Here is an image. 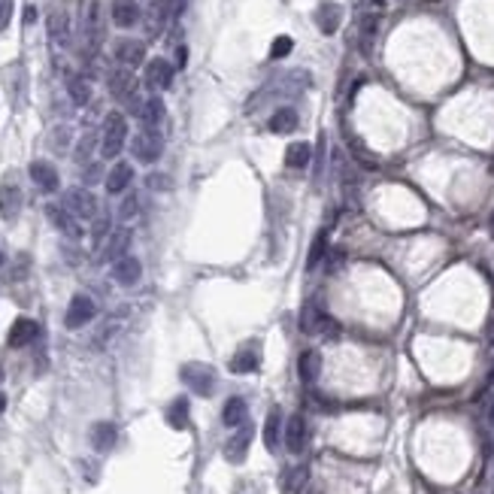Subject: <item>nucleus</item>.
Instances as JSON below:
<instances>
[{
  "mask_svg": "<svg viewBox=\"0 0 494 494\" xmlns=\"http://www.w3.org/2000/svg\"><path fill=\"white\" fill-rule=\"evenodd\" d=\"M149 186H152V188H170V182H167V176L152 173V176H149Z\"/></svg>",
  "mask_w": 494,
  "mask_h": 494,
  "instance_id": "58836bf2",
  "label": "nucleus"
},
{
  "mask_svg": "<svg viewBox=\"0 0 494 494\" xmlns=\"http://www.w3.org/2000/svg\"><path fill=\"white\" fill-rule=\"evenodd\" d=\"M488 231H491V237H494V213H491V219H488Z\"/></svg>",
  "mask_w": 494,
  "mask_h": 494,
  "instance_id": "c03bdc74",
  "label": "nucleus"
},
{
  "mask_svg": "<svg viewBox=\"0 0 494 494\" xmlns=\"http://www.w3.org/2000/svg\"><path fill=\"white\" fill-rule=\"evenodd\" d=\"M131 182H133V167H131L128 161H115L113 170L106 173L104 186H106V191H110V195H122V191L131 188Z\"/></svg>",
  "mask_w": 494,
  "mask_h": 494,
  "instance_id": "dca6fc26",
  "label": "nucleus"
},
{
  "mask_svg": "<svg viewBox=\"0 0 494 494\" xmlns=\"http://www.w3.org/2000/svg\"><path fill=\"white\" fill-rule=\"evenodd\" d=\"M140 119H143L146 128H158L164 122V100L161 97H149L140 110Z\"/></svg>",
  "mask_w": 494,
  "mask_h": 494,
  "instance_id": "c85d7f7f",
  "label": "nucleus"
},
{
  "mask_svg": "<svg viewBox=\"0 0 494 494\" xmlns=\"http://www.w3.org/2000/svg\"><path fill=\"white\" fill-rule=\"evenodd\" d=\"M258 367H261V355H258V349H252V346H242L240 352H233V358L228 361L231 373H255Z\"/></svg>",
  "mask_w": 494,
  "mask_h": 494,
  "instance_id": "aec40b11",
  "label": "nucleus"
},
{
  "mask_svg": "<svg viewBox=\"0 0 494 494\" xmlns=\"http://www.w3.org/2000/svg\"><path fill=\"white\" fill-rule=\"evenodd\" d=\"M291 49H295V40L282 33V37H276V40H273V46H270V58H273V61H279V58H286V55L291 52Z\"/></svg>",
  "mask_w": 494,
  "mask_h": 494,
  "instance_id": "72a5a7b5",
  "label": "nucleus"
},
{
  "mask_svg": "<svg viewBox=\"0 0 494 494\" xmlns=\"http://www.w3.org/2000/svg\"><path fill=\"white\" fill-rule=\"evenodd\" d=\"M28 173H31L33 186L40 191H46V195H52V191H58V186H61V176H58V170L49 161H31Z\"/></svg>",
  "mask_w": 494,
  "mask_h": 494,
  "instance_id": "4468645a",
  "label": "nucleus"
},
{
  "mask_svg": "<svg viewBox=\"0 0 494 494\" xmlns=\"http://www.w3.org/2000/svg\"><path fill=\"white\" fill-rule=\"evenodd\" d=\"M0 382H3V370H0Z\"/></svg>",
  "mask_w": 494,
  "mask_h": 494,
  "instance_id": "de8ad7c7",
  "label": "nucleus"
},
{
  "mask_svg": "<svg viewBox=\"0 0 494 494\" xmlns=\"http://www.w3.org/2000/svg\"><path fill=\"white\" fill-rule=\"evenodd\" d=\"M64 206L70 209L76 219H82V222H94L97 215H100V206H97V197H94V191L91 188H70L64 195Z\"/></svg>",
  "mask_w": 494,
  "mask_h": 494,
  "instance_id": "39448f33",
  "label": "nucleus"
},
{
  "mask_svg": "<svg viewBox=\"0 0 494 494\" xmlns=\"http://www.w3.org/2000/svg\"><path fill=\"white\" fill-rule=\"evenodd\" d=\"M37 334H40V324L33 322V319H15L6 343H10L13 349H22V346H28V343L37 340Z\"/></svg>",
  "mask_w": 494,
  "mask_h": 494,
  "instance_id": "f3484780",
  "label": "nucleus"
},
{
  "mask_svg": "<svg viewBox=\"0 0 494 494\" xmlns=\"http://www.w3.org/2000/svg\"><path fill=\"white\" fill-rule=\"evenodd\" d=\"M115 440H119V428L113 422H97L91 428V449L94 452H110L115 446Z\"/></svg>",
  "mask_w": 494,
  "mask_h": 494,
  "instance_id": "412c9836",
  "label": "nucleus"
},
{
  "mask_svg": "<svg viewBox=\"0 0 494 494\" xmlns=\"http://www.w3.org/2000/svg\"><path fill=\"white\" fill-rule=\"evenodd\" d=\"M94 313H97V306H94V300H91L88 295H73L70 306H67V313H64V324L70 331H79V328H85V324L94 319Z\"/></svg>",
  "mask_w": 494,
  "mask_h": 494,
  "instance_id": "0eeeda50",
  "label": "nucleus"
},
{
  "mask_svg": "<svg viewBox=\"0 0 494 494\" xmlns=\"http://www.w3.org/2000/svg\"><path fill=\"white\" fill-rule=\"evenodd\" d=\"M143 82H146V88H170L173 85V64L167 61V58H152V61L146 64V73H143Z\"/></svg>",
  "mask_w": 494,
  "mask_h": 494,
  "instance_id": "9b49d317",
  "label": "nucleus"
},
{
  "mask_svg": "<svg viewBox=\"0 0 494 494\" xmlns=\"http://www.w3.org/2000/svg\"><path fill=\"white\" fill-rule=\"evenodd\" d=\"M0 264H3V252H0Z\"/></svg>",
  "mask_w": 494,
  "mask_h": 494,
  "instance_id": "09e8293b",
  "label": "nucleus"
},
{
  "mask_svg": "<svg viewBox=\"0 0 494 494\" xmlns=\"http://www.w3.org/2000/svg\"><path fill=\"white\" fill-rule=\"evenodd\" d=\"M267 124H270L273 133H291V131H297V113L291 106H279Z\"/></svg>",
  "mask_w": 494,
  "mask_h": 494,
  "instance_id": "cd10ccee",
  "label": "nucleus"
},
{
  "mask_svg": "<svg viewBox=\"0 0 494 494\" xmlns=\"http://www.w3.org/2000/svg\"><path fill=\"white\" fill-rule=\"evenodd\" d=\"M19 209H22V188L13 179H3V186H0V219L13 222L19 215Z\"/></svg>",
  "mask_w": 494,
  "mask_h": 494,
  "instance_id": "2eb2a0df",
  "label": "nucleus"
},
{
  "mask_svg": "<svg viewBox=\"0 0 494 494\" xmlns=\"http://www.w3.org/2000/svg\"><path fill=\"white\" fill-rule=\"evenodd\" d=\"M104 237H110V215H97L94 228H91V242H94V246H100Z\"/></svg>",
  "mask_w": 494,
  "mask_h": 494,
  "instance_id": "f704fd0d",
  "label": "nucleus"
},
{
  "mask_svg": "<svg viewBox=\"0 0 494 494\" xmlns=\"http://www.w3.org/2000/svg\"><path fill=\"white\" fill-rule=\"evenodd\" d=\"M279 440H282V413L273 406L270 413H267V422H264V446H267V452L279 449Z\"/></svg>",
  "mask_w": 494,
  "mask_h": 494,
  "instance_id": "393cba45",
  "label": "nucleus"
},
{
  "mask_svg": "<svg viewBox=\"0 0 494 494\" xmlns=\"http://www.w3.org/2000/svg\"><path fill=\"white\" fill-rule=\"evenodd\" d=\"M115 61H119L124 70L143 67L146 64V43L143 40H133V37L119 40V43H115Z\"/></svg>",
  "mask_w": 494,
  "mask_h": 494,
  "instance_id": "6e6552de",
  "label": "nucleus"
},
{
  "mask_svg": "<svg viewBox=\"0 0 494 494\" xmlns=\"http://www.w3.org/2000/svg\"><path fill=\"white\" fill-rule=\"evenodd\" d=\"M161 152H164V137L155 128H143V131L133 133L131 155L137 158L140 164H155L158 158H161Z\"/></svg>",
  "mask_w": 494,
  "mask_h": 494,
  "instance_id": "7ed1b4c3",
  "label": "nucleus"
},
{
  "mask_svg": "<svg viewBox=\"0 0 494 494\" xmlns=\"http://www.w3.org/2000/svg\"><path fill=\"white\" fill-rule=\"evenodd\" d=\"M128 246H131V228H119L110 233V240H106V249H104V258L106 261H119V258L128 255Z\"/></svg>",
  "mask_w": 494,
  "mask_h": 494,
  "instance_id": "4be33fe9",
  "label": "nucleus"
},
{
  "mask_svg": "<svg viewBox=\"0 0 494 494\" xmlns=\"http://www.w3.org/2000/svg\"><path fill=\"white\" fill-rule=\"evenodd\" d=\"M188 413H191V404L188 397H176L170 406H167V425L173 431H186L188 428Z\"/></svg>",
  "mask_w": 494,
  "mask_h": 494,
  "instance_id": "a878e982",
  "label": "nucleus"
},
{
  "mask_svg": "<svg viewBox=\"0 0 494 494\" xmlns=\"http://www.w3.org/2000/svg\"><path fill=\"white\" fill-rule=\"evenodd\" d=\"M10 19H13V0H0V31L10 28Z\"/></svg>",
  "mask_w": 494,
  "mask_h": 494,
  "instance_id": "4c0bfd02",
  "label": "nucleus"
},
{
  "mask_svg": "<svg viewBox=\"0 0 494 494\" xmlns=\"http://www.w3.org/2000/svg\"><path fill=\"white\" fill-rule=\"evenodd\" d=\"M182 382L188 385L195 395L200 397H209V395H215V385H219V376H215V370L209 364H197V361H191V364H182Z\"/></svg>",
  "mask_w": 494,
  "mask_h": 494,
  "instance_id": "f03ea898",
  "label": "nucleus"
},
{
  "mask_svg": "<svg viewBox=\"0 0 494 494\" xmlns=\"http://www.w3.org/2000/svg\"><path fill=\"white\" fill-rule=\"evenodd\" d=\"M33 19H37V10H33V6H28V10H24V22H33Z\"/></svg>",
  "mask_w": 494,
  "mask_h": 494,
  "instance_id": "a19ab883",
  "label": "nucleus"
},
{
  "mask_svg": "<svg viewBox=\"0 0 494 494\" xmlns=\"http://www.w3.org/2000/svg\"><path fill=\"white\" fill-rule=\"evenodd\" d=\"M309 161H313V146L309 143H291L286 149V167H291V170H306Z\"/></svg>",
  "mask_w": 494,
  "mask_h": 494,
  "instance_id": "bb28decb",
  "label": "nucleus"
},
{
  "mask_svg": "<svg viewBox=\"0 0 494 494\" xmlns=\"http://www.w3.org/2000/svg\"><path fill=\"white\" fill-rule=\"evenodd\" d=\"M124 143H128V122H124L122 113H106L104 128H100V155L106 161L122 155Z\"/></svg>",
  "mask_w": 494,
  "mask_h": 494,
  "instance_id": "f257e3e1",
  "label": "nucleus"
},
{
  "mask_svg": "<svg viewBox=\"0 0 494 494\" xmlns=\"http://www.w3.org/2000/svg\"><path fill=\"white\" fill-rule=\"evenodd\" d=\"M246 494H261V491H255V488H252V491H246Z\"/></svg>",
  "mask_w": 494,
  "mask_h": 494,
  "instance_id": "49530a36",
  "label": "nucleus"
},
{
  "mask_svg": "<svg viewBox=\"0 0 494 494\" xmlns=\"http://www.w3.org/2000/svg\"><path fill=\"white\" fill-rule=\"evenodd\" d=\"M91 152H94V133H85V137L79 140V146H76V161L85 164L91 158Z\"/></svg>",
  "mask_w": 494,
  "mask_h": 494,
  "instance_id": "c9c22d12",
  "label": "nucleus"
},
{
  "mask_svg": "<svg viewBox=\"0 0 494 494\" xmlns=\"http://www.w3.org/2000/svg\"><path fill=\"white\" fill-rule=\"evenodd\" d=\"M282 440H286V449L291 455H300L306 449V440H309V428H306V418L295 413L286 422V431H282Z\"/></svg>",
  "mask_w": 494,
  "mask_h": 494,
  "instance_id": "1a4fd4ad",
  "label": "nucleus"
},
{
  "mask_svg": "<svg viewBox=\"0 0 494 494\" xmlns=\"http://www.w3.org/2000/svg\"><path fill=\"white\" fill-rule=\"evenodd\" d=\"M376 28H379V19H376V15H364V22H361V46L364 49H370Z\"/></svg>",
  "mask_w": 494,
  "mask_h": 494,
  "instance_id": "473e14b6",
  "label": "nucleus"
},
{
  "mask_svg": "<svg viewBox=\"0 0 494 494\" xmlns=\"http://www.w3.org/2000/svg\"><path fill=\"white\" fill-rule=\"evenodd\" d=\"M488 428H494V404L488 406Z\"/></svg>",
  "mask_w": 494,
  "mask_h": 494,
  "instance_id": "79ce46f5",
  "label": "nucleus"
},
{
  "mask_svg": "<svg viewBox=\"0 0 494 494\" xmlns=\"http://www.w3.org/2000/svg\"><path fill=\"white\" fill-rule=\"evenodd\" d=\"M300 331H304V334H337L340 324H337L334 315L324 313V309L306 304L304 313H300Z\"/></svg>",
  "mask_w": 494,
  "mask_h": 494,
  "instance_id": "423d86ee",
  "label": "nucleus"
},
{
  "mask_svg": "<svg viewBox=\"0 0 494 494\" xmlns=\"http://www.w3.org/2000/svg\"><path fill=\"white\" fill-rule=\"evenodd\" d=\"M252 437H255L252 425H242V428H237V431H233V437L224 443V458H228L231 464H242V461H246V455H249V446H252Z\"/></svg>",
  "mask_w": 494,
  "mask_h": 494,
  "instance_id": "9d476101",
  "label": "nucleus"
},
{
  "mask_svg": "<svg viewBox=\"0 0 494 494\" xmlns=\"http://www.w3.org/2000/svg\"><path fill=\"white\" fill-rule=\"evenodd\" d=\"M297 373H300V379H304L306 385H313L315 379H319V373H322V355H319V352H315V349L300 352Z\"/></svg>",
  "mask_w": 494,
  "mask_h": 494,
  "instance_id": "5701e85b",
  "label": "nucleus"
},
{
  "mask_svg": "<svg viewBox=\"0 0 494 494\" xmlns=\"http://www.w3.org/2000/svg\"><path fill=\"white\" fill-rule=\"evenodd\" d=\"M324 252H328V231H319V237L313 240V246H309V255H306V270H315V267L322 264Z\"/></svg>",
  "mask_w": 494,
  "mask_h": 494,
  "instance_id": "7c9ffc66",
  "label": "nucleus"
},
{
  "mask_svg": "<svg viewBox=\"0 0 494 494\" xmlns=\"http://www.w3.org/2000/svg\"><path fill=\"white\" fill-rule=\"evenodd\" d=\"M340 22H343V6L340 3H331V0H324V3L315 10V24H319V31L322 33H337L340 28Z\"/></svg>",
  "mask_w": 494,
  "mask_h": 494,
  "instance_id": "a211bd4d",
  "label": "nucleus"
},
{
  "mask_svg": "<svg viewBox=\"0 0 494 494\" xmlns=\"http://www.w3.org/2000/svg\"><path fill=\"white\" fill-rule=\"evenodd\" d=\"M186 64H188V49L179 46L176 49V67H186Z\"/></svg>",
  "mask_w": 494,
  "mask_h": 494,
  "instance_id": "ea45409f",
  "label": "nucleus"
},
{
  "mask_svg": "<svg viewBox=\"0 0 494 494\" xmlns=\"http://www.w3.org/2000/svg\"><path fill=\"white\" fill-rule=\"evenodd\" d=\"M106 85H110V94L115 100H124V104H133L131 110L133 115H140V110H143V104H140L137 97V79H133L131 70H124V67H119V70H113L110 76H106Z\"/></svg>",
  "mask_w": 494,
  "mask_h": 494,
  "instance_id": "20e7f679",
  "label": "nucleus"
},
{
  "mask_svg": "<svg viewBox=\"0 0 494 494\" xmlns=\"http://www.w3.org/2000/svg\"><path fill=\"white\" fill-rule=\"evenodd\" d=\"M140 276H143V264H140V258H133L131 252L113 264V279L119 282V286H124V288L137 286Z\"/></svg>",
  "mask_w": 494,
  "mask_h": 494,
  "instance_id": "ddd939ff",
  "label": "nucleus"
},
{
  "mask_svg": "<svg viewBox=\"0 0 494 494\" xmlns=\"http://www.w3.org/2000/svg\"><path fill=\"white\" fill-rule=\"evenodd\" d=\"M246 413H249L246 400L242 397H228L224 400V409H222V422L228 425V428H242V425H246Z\"/></svg>",
  "mask_w": 494,
  "mask_h": 494,
  "instance_id": "b1692460",
  "label": "nucleus"
},
{
  "mask_svg": "<svg viewBox=\"0 0 494 494\" xmlns=\"http://www.w3.org/2000/svg\"><path fill=\"white\" fill-rule=\"evenodd\" d=\"M46 215H49V222H52L55 228L64 233V237H70V240H79V237H82V224H79V219H76V215H73L67 206L49 204V206H46Z\"/></svg>",
  "mask_w": 494,
  "mask_h": 494,
  "instance_id": "f8f14e48",
  "label": "nucleus"
},
{
  "mask_svg": "<svg viewBox=\"0 0 494 494\" xmlns=\"http://www.w3.org/2000/svg\"><path fill=\"white\" fill-rule=\"evenodd\" d=\"M49 33H52L55 43H67V37H70V22H67L64 13L49 15Z\"/></svg>",
  "mask_w": 494,
  "mask_h": 494,
  "instance_id": "2f4dec72",
  "label": "nucleus"
},
{
  "mask_svg": "<svg viewBox=\"0 0 494 494\" xmlns=\"http://www.w3.org/2000/svg\"><path fill=\"white\" fill-rule=\"evenodd\" d=\"M137 209H140V200H137V195H128V197L122 200L119 215H122V219H133V215H137Z\"/></svg>",
  "mask_w": 494,
  "mask_h": 494,
  "instance_id": "e433bc0d",
  "label": "nucleus"
},
{
  "mask_svg": "<svg viewBox=\"0 0 494 494\" xmlns=\"http://www.w3.org/2000/svg\"><path fill=\"white\" fill-rule=\"evenodd\" d=\"M370 3H376V6H382V3H385V0H370Z\"/></svg>",
  "mask_w": 494,
  "mask_h": 494,
  "instance_id": "a18cd8bd",
  "label": "nucleus"
},
{
  "mask_svg": "<svg viewBox=\"0 0 494 494\" xmlns=\"http://www.w3.org/2000/svg\"><path fill=\"white\" fill-rule=\"evenodd\" d=\"M110 15H113L115 28H133L140 22V6H137V0H113Z\"/></svg>",
  "mask_w": 494,
  "mask_h": 494,
  "instance_id": "6ab92c4d",
  "label": "nucleus"
},
{
  "mask_svg": "<svg viewBox=\"0 0 494 494\" xmlns=\"http://www.w3.org/2000/svg\"><path fill=\"white\" fill-rule=\"evenodd\" d=\"M3 409H6V397L0 395V415H3Z\"/></svg>",
  "mask_w": 494,
  "mask_h": 494,
  "instance_id": "37998d69",
  "label": "nucleus"
},
{
  "mask_svg": "<svg viewBox=\"0 0 494 494\" xmlns=\"http://www.w3.org/2000/svg\"><path fill=\"white\" fill-rule=\"evenodd\" d=\"M67 94H70V100L76 106H85L88 100H91V85L85 79H79V76H70L67 79Z\"/></svg>",
  "mask_w": 494,
  "mask_h": 494,
  "instance_id": "c756f323",
  "label": "nucleus"
}]
</instances>
